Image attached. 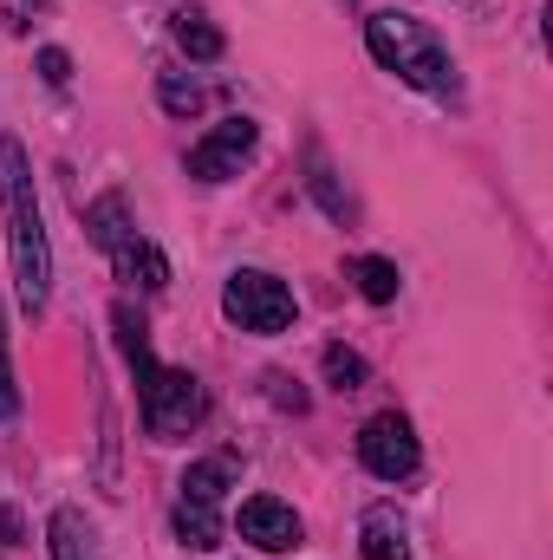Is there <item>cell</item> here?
<instances>
[{
	"mask_svg": "<svg viewBox=\"0 0 553 560\" xmlns=\"http://www.w3.org/2000/svg\"><path fill=\"white\" fill-rule=\"evenodd\" d=\"M169 33H176V46H183L189 59H202V66H209V59H222V46H228V39L209 26V13H202V7H176V13H169Z\"/></svg>",
	"mask_w": 553,
	"mask_h": 560,
	"instance_id": "30bf717a",
	"label": "cell"
},
{
	"mask_svg": "<svg viewBox=\"0 0 553 560\" xmlns=\"http://www.w3.org/2000/svg\"><path fill=\"white\" fill-rule=\"evenodd\" d=\"M0 196H7V255H13V287L20 306L39 313L52 293V248L39 229V196H33V163L20 138H0Z\"/></svg>",
	"mask_w": 553,
	"mask_h": 560,
	"instance_id": "6da1fadb",
	"label": "cell"
},
{
	"mask_svg": "<svg viewBox=\"0 0 553 560\" xmlns=\"http://www.w3.org/2000/svg\"><path fill=\"white\" fill-rule=\"evenodd\" d=\"M85 235H92L105 255H118V248L131 242V209H125V196H98V202L85 209Z\"/></svg>",
	"mask_w": 553,
	"mask_h": 560,
	"instance_id": "8fae6325",
	"label": "cell"
},
{
	"mask_svg": "<svg viewBox=\"0 0 553 560\" xmlns=\"http://www.w3.org/2000/svg\"><path fill=\"white\" fill-rule=\"evenodd\" d=\"M20 411V385H13V365H7V326H0V418Z\"/></svg>",
	"mask_w": 553,
	"mask_h": 560,
	"instance_id": "d6986e66",
	"label": "cell"
},
{
	"mask_svg": "<svg viewBox=\"0 0 553 560\" xmlns=\"http://www.w3.org/2000/svg\"><path fill=\"white\" fill-rule=\"evenodd\" d=\"M228 463L222 456H209V463H189L183 469V502H196V509H222V495H228Z\"/></svg>",
	"mask_w": 553,
	"mask_h": 560,
	"instance_id": "7c38bea8",
	"label": "cell"
},
{
	"mask_svg": "<svg viewBox=\"0 0 553 560\" xmlns=\"http://www.w3.org/2000/svg\"><path fill=\"white\" fill-rule=\"evenodd\" d=\"M255 143H261L255 118H222L202 143H189V176L196 183H228V176H242V163L255 156Z\"/></svg>",
	"mask_w": 553,
	"mask_h": 560,
	"instance_id": "5b68a950",
	"label": "cell"
},
{
	"mask_svg": "<svg viewBox=\"0 0 553 560\" xmlns=\"http://www.w3.org/2000/svg\"><path fill=\"white\" fill-rule=\"evenodd\" d=\"M46 535H52V560H105V548H98V528H92L79 509H59Z\"/></svg>",
	"mask_w": 553,
	"mask_h": 560,
	"instance_id": "9c48e42d",
	"label": "cell"
},
{
	"mask_svg": "<svg viewBox=\"0 0 553 560\" xmlns=\"http://www.w3.org/2000/svg\"><path fill=\"white\" fill-rule=\"evenodd\" d=\"M111 261H118V275H125V280H138V287H150V293H156V287H169V261H163L150 242H138V235H131Z\"/></svg>",
	"mask_w": 553,
	"mask_h": 560,
	"instance_id": "4fadbf2b",
	"label": "cell"
},
{
	"mask_svg": "<svg viewBox=\"0 0 553 560\" xmlns=\"http://www.w3.org/2000/svg\"><path fill=\"white\" fill-rule=\"evenodd\" d=\"M326 378H332V392H358L365 385V359L345 352V346H326Z\"/></svg>",
	"mask_w": 553,
	"mask_h": 560,
	"instance_id": "ac0fdd59",
	"label": "cell"
},
{
	"mask_svg": "<svg viewBox=\"0 0 553 560\" xmlns=\"http://www.w3.org/2000/svg\"><path fill=\"white\" fill-rule=\"evenodd\" d=\"M222 313L242 326V332H261V339H274L293 326V287L274 275H261V268H242V275H228V293H222Z\"/></svg>",
	"mask_w": 553,
	"mask_h": 560,
	"instance_id": "3957f363",
	"label": "cell"
},
{
	"mask_svg": "<svg viewBox=\"0 0 553 560\" xmlns=\"http://www.w3.org/2000/svg\"><path fill=\"white\" fill-rule=\"evenodd\" d=\"M111 326H118V352L131 359V372H138V385H143V378L156 372V352H150V326H143L131 306H118V313H111Z\"/></svg>",
	"mask_w": 553,
	"mask_h": 560,
	"instance_id": "5bb4252c",
	"label": "cell"
},
{
	"mask_svg": "<svg viewBox=\"0 0 553 560\" xmlns=\"http://www.w3.org/2000/svg\"><path fill=\"white\" fill-rule=\"evenodd\" d=\"M358 463H365L378 482H404V476L416 469V430H411V418L378 411V418L358 430Z\"/></svg>",
	"mask_w": 553,
	"mask_h": 560,
	"instance_id": "8992f818",
	"label": "cell"
},
{
	"mask_svg": "<svg viewBox=\"0 0 553 560\" xmlns=\"http://www.w3.org/2000/svg\"><path fill=\"white\" fill-rule=\"evenodd\" d=\"M268 385H274V398H280V405H293V411H306V392H293V378H280V372H274Z\"/></svg>",
	"mask_w": 553,
	"mask_h": 560,
	"instance_id": "44dd1931",
	"label": "cell"
},
{
	"mask_svg": "<svg viewBox=\"0 0 553 560\" xmlns=\"http://www.w3.org/2000/svg\"><path fill=\"white\" fill-rule=\"evenodd\" d=\"M235 528H242V541H255V548H268V555L299 548V515H293L286 502H274V495H248L242 515H235Z\"/></svg>",
	"mask_w": 553,
	"mask_h": 560,
	"instance_id": "52a82bcc",
	"label": "cell"
},
{
	"mask_svg": "<svg viewBox=\"0 0 553 560\" xmlns=\"http://www.w3.org/2000/svg\"><path fill=\"white\" fill-rule=\"evenodd\" d=\"M176 535H183V548H196V555L222 548V522H215V509H196V502H176Z\"/></svg>",
	"mask_w": 553,
	"mask_h": 560,
	"instance_id": "9a60e30c",
	"label": "cell"
},
{
	"mask_svg": "<svg viewBox=\"0 0 553 560\" xmlns=\"http://www.w3.org/2000/svg\"><path fill=\"white\" fill-rule=\"evenodd\" d=\"M138 398H143V430L163 436V443H169V436H189L196 418H202V385H196L183 365H156L138 385Z\"/></svg>",
	"mask_w": 553,
	"mask_h": 560,
	"instance_id": "277c9868",
	"label": "cell"
},
{
	"mask_svg": "<svg viewBox=\"0 0 553 560\" xmlns=\"http://www.w3.org/2000/svg\"><path fill=\"white\" fill-rule=\"evenodd\" d=\"M156 98H163V112H176V118H196V112H202V85H196V79H176V72L156 79Z\"/></svg>",
	"mask_w": 553,
	"mask_h": 560,
	"instance_id": "e0dca14e",
	"label": "cell"
},
{
	"mask_svg": "<svg viewBox=\"0 0 553 560\" xmlns=\"http://www.w3.org/2000/svg\"><path fill=\"white\" fill-rule=\"evenodd\" d=\"M352 280H358V293H365L372 306H385V300H398V268H391V261H378V255H365V261H352Z\"/></svg>",
	"mask_w": 553,
	"mask_h": 560,
	"instance_id": "2e32d148",
	"label": "cell"
},
{
	"mask_svg": "<svg viewBox=\"0 0 553 560\" xmlns=\"http://www.w3.org/2000/svg\"><path fill=\"white\" fill-rule=\"evenodd\" d=\"M39 79H46V85H66V79H72V59H66L59 46H46V52H39Z\"/></svg>",
	"mask_w": 553,
	"mask_h": 560,
	"instance_id": "ffe728a7",
	"label": "cell"
},
{
	"mask_svg": "<svg viewBox=\"0 0 553 560\" xmlns=\"http://www.w3.org/2000/svg\"><path fill=\"white\" fill-rule=\"evenodd\" d=\"M358 541H365V560H404V555H411V541H404V515H398L391 502L365 509V528H358Z\"/></svg>",
	"mask_w": 553,
	"mask_h": 560,
	"instance_id": "ba28073f",
	"label": "cell"
},
{
	"mask_svg": "<svg viewBox=\"0 0 553 560\" xmlns=\"http://www.w3.org/2000/svg\"><path fill=\"white\" fill-rule=\"evenodd\" d=\"M365 46L385 72H398L404 85L430 92V98H462V79H456V59L443 52V39L411 20V13H372L365 20Z\"/></svg>",
	"mask_w": 553,
	"mask_h": 560,
	"instance_id": "7a4b0ae2",
	"label": "cell"
}]
</instances>
